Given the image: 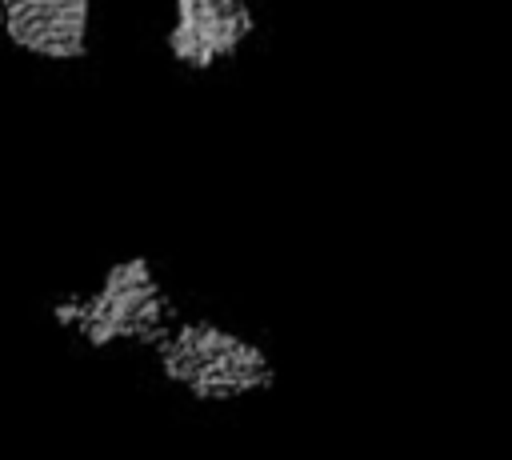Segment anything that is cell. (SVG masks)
<instances>
[{
    "instance_id": "277c9868",
    "label": "cell",
    "mask_w": 512,
    "mask_h": 460,
    "mask_svg": "<svg viewBox=\"0 0 512 460\" xmlns=\"http://www.w3.org/2000/svg\"><path fill=\"white\" fill-rule=\"evenodd\" d=\"M92 0H0L4 36L40 60H80L92 48Z\"/></svg>"
},
{
    "instance_id": "7a4b0ae2",
    "label": "cell",
    "mask_w": 512,
    "mask_h": 460,
    "mask_svg": "<svg viewBox=\"0 0 512 460\" xmlns=\"http://www.w3.org/2000/svg\"><path fill=\"white\" fill-rule=\"evenodd\" d=\"M176 304L164 292V280L148 256H124L104 268V276L76 296H64L52 308V320L64 332H76L92 348L144 344L152 348L172 324Z\"/></svg>"
},
{
    "instance_id": "6da1fadb",
    "label": "cell",
    "mask_w": 512,
    "mask_h": 460,
    "mask_svg": "<svg viewBox=\"0 0 512 460\" xmlns=\"http://www.w3.org/2000/svg\"><path fill=\"white\" fill-rule=\"evenodd\" d=\"M156 372L192 404H244L276 384L272 352L212 316H176L152 344Z\"/></svg>"
},
{
    "instance_id": "3957f363",
    "label": "cell",
    "mask_w": 512,
    "mask_h": 460,
    "mask_svg": "<svg viewBox=\"0 0 512 460\" xmlns=\"http://www.w3.org/2000/svg\"><path fill=\"white\" fill-rule=\"evenodd\" d=\"M256 36L252 0H172L164 48L188 72H208L232 60Z\"/></svg>"
}]
</instances>
